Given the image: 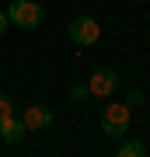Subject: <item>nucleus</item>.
Returning <instances> with one entry per match:
<instances>
[{
  "label": "nucleus",
  "mask_w": 150,
  "mask_h": 157,
  "mask_svg": "<svg viewBox=\"0 0 150 157\" xmlns=\"http://www.w3.org/2000/svg\"><path fill=\"white\" fill-rule=\"evenodd\" d=\"M7 21L17 25V28H25V32H32V28H39V25L45 21V14H42V7L35 4V0H14L11 7H7Z\"/></svg>",
  "instance_id": "obj_1"
},
{
  "label": "nucleus",
  "mask_w": 150,
  "mask_h": 157,
  "mask_svg": "<svg viewBox=\"0 0 150 157\" xmlns=\"http://www.w3.org/2000/svg\"><path fill=\"white\" fill-rule=\"evenodd\" d=\"M67 32H70V42H73V45H94V42L101 39V25L94 21V17H87V14L73 17Z\"/></svg>",
  "instance_id": "obj_2"
},
{
  "label": "nucleus",
  "mask_w": 150,
  "mask_h": 157,
  "mask_svg": "<svg viewBox=\"0 0 150 157\" xmlns=\"http://www.w3.org/2000/svg\"><path fill=\"white\" fill-rule=\"evenodd\" d=\"M101 129H105V136H122L129 129V105L112 101L105 108V115H101Z\"/></svg>",
  "instance_id": "obj_3"
},
{
  "label": "nucleus",
  "mask_w": 150,
  "mask_h": 157,
  "mask_svg": "<svg viewBox=\"0 0 150 157\" xmlns=\"http://www.w3.org/2000/svg\"><path fill=\"white\" fill-rule=\"evenodd\" d=\"M119 87V73L115 70H108V67H101L91 73V80H87V94H94V98H112V91Z\"/></svg>",
  "instance_id": "obj_4"
},
{
  "label": "nucleus",
  "mask_w": 150,
  "mask_h": 157,
  "mask_svg": "<svg viewBox=\"0 0 150 157\" xmlns=\"http://www.w3.org/2000/svg\"><path fill=\"white\" fill-rule=\"evenodd\" d=\"M21 122H25L28 133H42V129L52 126V112H49L45 105H28L25 115H21Z\"/></svg>",
  "instance_id": "obj_5"
},
{
  "label": "nucleus",
  "mask_w": 150,
  "mask_h": 157,
  "mask_svg": "<svg viewBox=\"0 0 150 157\" xmlns=\"http://www.w3.org/2000/svg\"><path fill=\"white\" fill-rule=\"evenodd\" d=\"M25 133H28L25 122H21V119H14V115H7L4 122H0V140H4L7 147H17V143L25 140Z\"/></svg>",
  "instance_id": "obj_6"
},
{
  "label": "nucleus",
  "mask_w": 150,
  "mask_h": 157,
  "mask_svg": "<svg viewBox=\"0 0 150 157\" xmlns=\"http://www.w3.org/2000/svg\"><path fill=\"white\" fill-rule=\"evenodd\" d=\"M115 157H143V143H140V140H126V143H119Z\"/></svg>",
  "instance_id": "obj_7"
},
{
  "label": "nucleus",
  "mask_w": 150,
  "mask_h": 157,
  "mask_svg": "<svg viewBox=\"0 0 150 157\" xmlns=\"http://www.w3.org/2000/svg\"><path fill=\"white\" fill-rule=\"evenodd\" d=\"M7 115H14V105H11V98H7V94H0V122H4Z\"/></svg>",
  "instance_id": "obj_8"
},
{
  "label": "nucleus",
  "mask_w": 150,
  "mask_h": 157,
  "mask_svg": "<svg viewBox=\"0 0 150 157\" xmlns=\"http://www.w3.org/2000/svg\"><path fill=\"white\" fill-rule=\"evenodd\" d=\"M70 98L77 101V105H84V98H87V87H80V84H73V87H70Z\"/></svg>",
  "instance_id": "obj_9"
},
{
  "label": "nucleus",
  "mask_w": 150,
  "mask_h": 157,
  "mask_svg": "<svg viewBox=\"0 0 150 157\" xmlns=\"http://www.w3.org/2000/svg\"><path fill=\"white\" fill-rule=\"evenodd\" d=\"M126 101H129V105H143V94H140V91H129Z\"/></svg>",
  "instance_id": "obj_10"
},
{
  "label": "nucleus",
  "mask_w": 150,
  "mask_h": 157,
  "mask_svg": "<svg viewBox=\"0 0 150 157\" xmlns=\"http://www.w3.org/2000/svg\"><path fill=\"white\" fill-rule=\"evenodd\" d=\"M7 25H11V21H7V14H0V35H4V28H7Z\"/></svg>",
  "instance_id": "obj_11"
}]
</instances>
